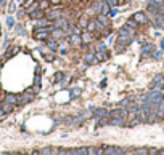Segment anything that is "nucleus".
<instances>
[{
  "label": "nucleus",
  "instance_id": "49",
  "mask_svg": "<svg viewBox=\"0 0 164 155\" xmlns=\"http://www.w3.org/2000/svg\"><path fill=\"white\" fill-rule=\"evenodd\" d=\"M161 45H162V47H164V38H162V42H161Z\"/></svg>",
  "mask_w": 164,
  "mask_h": 155
},
{
  "label": "nucleus",
  "instance_id": "6",
  "mask_svg": "<svg viewBox=\"0 0 164 155\" xmlns=\"http://www.w3.org/2000/svg\"><path fill=\"white\" fill-rule=\"evenodd\" d=\"M44 16H45V13H44V10H40V8H37V10H34V11L29 13V18L31 19H42Z\"/></svg>",
  "mask_w": 164,
  "mask_h": 155
},
{
  "label": "nucleus",
  "instance_id": "40",
  "mask_svg": "<svg viewBox=\"0 0 164 155\" xmlns=\"http://www.w3.org/2000/svg\"><path fill=\"white\" fill-rule=\"evenodd\" d=\"M52 152H53V150H52L50 147H48V149H44V150H40V153H52Z\"/></svg>",
  "mask_w": 164,
  "mask_h": 155
},
{
  "label": "nucleus",
  "instance_id": "12",
  "mask_svg": "<svg viewBox=\"0 0 164 155\" xmlns=\"http://www.w3.org/2000/svg\"><path fill=\"white\" fill-rule=\"evenodd\" d=\"M126 122V118L122 117H118V118H109V125H114V126H122Z\"/></svg>",
  "mask_w": 164,
  "mask_h": 155
},
{
  "label": "nucleus",
  "instance_id": "10",
  "mask_svg": "<svg viewBox=\"0 0 164 155\" xmlns=\"http://www.w3.org/2000/svg\"><path fill=\"white\" fill-rule=\"evenodd\" d=\"M84 59H85V62H87V64H97V62H98V59L95 58V54H93V53L85 54V56H84Z\"/></svg>",
  "mask_w": 164,
  "mask_h": 155
},
{
  "label": "nucleus",
  "instance_id": "19",
  "mask_svg": "<svg viewBox=\"0 0 164 155\" xmlns=\"http://www.w3.org/2000/svg\"><path fill=\"white\" fill-rule=\"evenodd\" d=\"M52 35H53L55 38H63L64 31H63V29H61V31H60V29H53V31H52Z\"/></svg>",
  "mask_w": 164,
  "mask_h": 155
},
{
  "label": "nucleus",
  "instance_id": "11",
  "mask_svg": "<svg viewBox=\"0 0 164 155\" xmlns=\"http://www.w3.org/2000/svg\"><path fill=\"white\" fill-rule=\"evenodd\" d=\"M93 114L97 115V117H101V118L109 117V112H106L105 109H93Z\"/></svg>",
  "mask_w": 164,
  "mask_h": 155
},
{
  "label": "nucleus",
  "instance_id": "18",
  "mask_svg": "<svg viewBox=\"0 0 164 155\" xmlns=\"http://www.w3.org/2000/svg\"><path fill=\"white\" fill-rule=\"evenodd\" d=\"M95 58H97L98 61H105L108 58V53L106 51H97V53H95Z\"/></svg>",
  "mask_w": 164,
  "mask_h": 155
},
{
  "label": "nucleus",
  "instance_id": "25",
  "mask_svg": "<svg viewBox=\"0 0 164 155\" xmlns=\"http://www.w3.org/2000/svg\"><path fill=\"white\" fill-rule=\"evenodd\" d=\"M97 22H100V24H103L105 27H108V26H109V21L106 19V16H105V15H101V16L98 18V21H97Z\"/></svg>",
  "mask_w": 164,
  "mask_h": 155
},
{
  "label": "nucleus",
  "instance_id": "41",
  "mask_svg": "<svg viewBox=\"0 0 164 155\" xmlns=\"http://www.w3.org/2000/svg\"><path fill=\"white\" fill-rule=\"evenodd\" d=\"M118 15V10H111L109 11V16H116Z\"/></svg>",
  "mask_w": 164,
  "mask_h": 155
},
{
  "label": "nucleus",
  "instance_id": "7",
  "mask_svg": "<svg viewBox=\"0 0 164 155\" xmlns=\"http://www.w3.org/2000/svg\"><path fill=\"white\" fill-rule=\"evenodd\" d=\"M105 153H113V155H124L126 150L121 149V147H108L105 149Z\"/></svg>",
  "mask_w": 164,
  "mask_h": 155
},
{
  "label": "nucleus",
  "instance_id": "37",
  "mask_svg": "<svg viewBox=\"0 0 164 155\" xmlns=\"http://www.w3.org/2000/svg\"><path fill=\"white\" fill-rule=\"evenodd\" d=\"M36 2V0H26V2H24V8H27V7H31L32 3Z\"/></svg>",
  "mask_w": 164,
  "mask_h": 155
},
{
  "label": "nucleus",
  "instance_id": "48",
  "mask_svg": "<svg viewBox=\"0 0 164 155\" xmlns=\"http://www.w3.org/2000/svg\"><path fill=\"white\" fill-rule=\"evenodd\" d=\"M158 153H161V155H164V150H159V152H158Z\"/></svg>",
  "mask_w": 164,
  "mask_h": 155
},
{
  "label": "nucleus",
  "instance_id": "27",
  "mask_svg": "<svg viewBox=\"0 0 164 155\" xmlns=\"http://www.w3.org/2000/svg\"><path fill=\"white\" fill-rule=\"evenodd\" d=\"M47 45H48V48L50 50H58V43L55 40H50V42H47Z\"/></svg>",
  "mask_w": 164,
  "mask_h": 155
},
{
  "label": "nucleus",
  "instance_id": "32",
  "mask_svg": "<svg viewBox=\"0 0 164 155\" xmlns=\"http://www.w3.org/2000/svg\"><path fill=\"white\" fill-rule=\"evenodd\" d=\"M7 115H8V114H7V112H5L2 107H0V122H2V120H5V118H7Z\"/></svg>",
  "mask_w": 164,
  "mask_h": 155
},
{
  "label": "nucleus",
  "instance_id": "5",
  "mask_svg": "<svg viewBox=\"0 0 164 155\" xmlns=\"http://www.w3.org/2000/svg\"><path fill=\"white\" fill-rule=\"evenodd\" d=\"M134 19H135L137 22H139V24H146V22H148V16L145 15L143 11L135 13V15H134Z\"/></svg>",
  "mask_w": 164,
  "mask_h": 155
},
{
  "label": "nucleus",
  "instance_id": "8",
  "mask_svg": "<svg viewBox=\"0 0 164 155\" xmlns=\"http://www.w3.org/2000/svg\"><path fill=\"white\" fill-rule=\"evenodd\" d=\"M5 102H10V104H13V106H16V104H19L18 102V96L16 94H5Z\"/></svg>",
  "mask_w": 164,
  "mask_h": 155
},
{
  "label": "nucleus",
  "instance_id": "24",
  "mask_svg": "<svg viewBox=\"0 0 164 155\" xmlns=\"http://www.w3.org/2000/svg\"><path fill=\"white\" fill-rule=\"evenodd\" d=\"M126 26H129V27H132V29H137V26H139V22H137L134 18L132 19H127V22H126Z\"/></svg>",
  "mask_w": 164,
  "mask_h": 155
},
{
  "label": "nucleus",
  "instance_id": "28",
  "mask_svg": "<svg viewBox=\"0 0 164 155\" xmlns=\"http://www.w3.org/2000/svg\"><path fill=\"white\" fill-rule=\"evenodd\" d=\"M92 38H93V37H92V34H90L89 31H85V34L82 35V40H84V42H92Z\"/></svg>",
  "mask_w": 164,
  "mask_h": 155
},
{
  "label": "nucleus",
  "instance_id": "44",
  "mask_svg": "<svg viewBox=\"0 0 164 155\" xmlns=\"http://www.w3.org/2000/svg\"><path fill=\"white\" fill-rule=\"evenodd\" d=\"M73 94H74V96H79V94H80V90H73Z\"/></svg>",
  "mask_w": 164,
  "mask_h": 155
},
{
  "label": "nucleus",
  "instance_id": "42",
  "mask_svg": "<svg viewBox=\"0 0 164 155\" xmlns=\"http://www.w3.org/2000/svg\"><path fill=\"white\" fill-rule=\"evenodd\" d=\"M150 2H153V3H156V5H161L162 0H150Z\"/></svg>",
  "mask_w": 164,
  "mask_h": 155
},
{
  "label": "nucleus",
  "instance_id": "35",
  "mask_svg": "<svg viewBox=\"0 0 164 155\" xmlns=\"http://www.w3.org/2000/svg\"><path fill=\"white\" fill-rule=\"evenodd\" d=\"M7 26H8V27H13V26H15V19H13L11 16L7 19Z\"/></svg>",
  "mask_w": 164,
  "mask_h": 155
},
{
  "label": "nucleus",
  "instance_id": "20",
  "mask_svg": "<svg viewBox=\"0 0 164 155\" xmlns=\"http://www.w3.org/2000/svg\"><path fill=\"white\" fill-rule=\"evenodd\" d=\"M74 153H77V155H87V153H89V147H79V149H74Z\"/></svg>",
  "mask_w": 164,
  "mask_h": 155
},
{
  "label": "nucleus",
  "instance_id": "45",
  "mask_svg": "<svg viewBox=\"0 0 164 155\" xmlns=\"http://www.w3.org/2000/svg\"><path fill=\"white\" fill-rule=\"evenodd\" d=\"M5 7V0H0V8H3Z\"/></svg>",
  "mask_w": 164,
  "mask_h": 155
},
{
  "label": "nucleus",
  "instance_id": "4",
  "mask_svg": "<svg viewBox=\"0 0 164 155\" xmlns=\"http://www.w3.org/2000/svg\"><path fill=\"white\" fill-rule=\"evenodd\" d=\"M155 50H156L155 45L146 43V45H143V48H142V56H143V58H148V56L151 54V53H155Z\"/></svg>",
  "mask_w": 164,
  "mask_h": 155
},
{
  "label": "nucleus",
  "instance_id": "22",
  "mask_svg": "<svg viewBox=\"0 0 164 155\" xmlns=\"http://www.w3.org/2000/svg\"><path fill=\"white\" fill-rule=\"evenodd\" d=\"M63 78H64V74H63V72H57V74L53 75L52 82H53V83H57V82H60V80H63Z\"/></svg>",
  "mask_w": 164,
  "mask_h": 155
},
{
  "label": "nucleus",
  "instance_id": "23",
  "mask_svg": "<svg viewBox=\"0 0 164 155\" xmlns=\"http://www.w3.org/2000/svg\"><path fill=\"white\" fill-rule=\"evenodd\" d=\"M18 51H19V48H18V47H13L11 50H8V51L5 53V58H8V56H13V54H16Z\"/></svg>",
  "mask_w": 164,
  "mask_h": 155
},
{
  "label": "nucleus",
  "instance_id": "29",
  "mask_svg": "<svg viewBox=\"0 0 164 155\" xmlns=\"http://www.w3.org/2000/svg\"><path fill=\"white\" fill-rule=\"evenodd\" d=\"M85 29H87L89 32H93L95 29H97V22H89V24H87V27H85Z\"/></svg>",
  "mask_w": 164,
  "mask_h": 155
},
{
  "label": "nucleus",
  "instance_id": "38",
  "mask_svg": "<svg viewBox=\"0 0 164 155\" xmlns=\"http://www.w3.org/2000/svg\"><path fill=\"white\" fill-rule=\"evenodd\" d=\"M97 50H98V51H106V47H105V43H98Z\"/></svg>",
  "mask_w": 164,
  "mask_h": 155
},
{
  "label": "nucleus",
  "instance_id": "33",
  "mask_svg": "<svg viewBox=\"0 0 164 155\" xmlns=\"http://www.w3.org/2000/svg\"><path fill=\"white\" fill-rule=\"evenodd\" d=\"M101 10V2H95L93 3V11H100Z\"/></svg>",
  "mask_w": 164,
  "mask_h": 155
},
{
  "label": "nucleus",
  "instance_id": "9",
  "mask_svg": "<svg viewBox=\"0 0 164 155\" xmlns=\"http://www.w3.org/2000/svg\"><path fill=\"white\" fill-rule=\"evenodd\" d=\"M156 120H164V101L156 109Z\"/></svg>",
  "mask_w": 164,
  "mask_h": 155
},
{
  "label": "nucleus",
  "instance_id": "46",
  "mask_svg": "<svg viewBox=\"0 0 164 155\" xmlns=\"http://www.w3.org/2000/svg\"><path fill=\"white\" fill-rule=\"evenodd\" d=\"M159 56H161V51H156V53H155V58L158 59V58H159Z\"/></svg>",
  "mask_w": 164,
  "mask_h": 155
},
{
  "label": "nucleus",
  "instance_id": "39",
  "mask_svg": "<svg viewBox=\"0 0 164 155\" xmlns=\"http://www.w3.org/2000/svg\"><path fill=\"white\" fill-rule=\"evenodd\" d=\"M105 2H108L111 7H116V5H118V0H105Z\"/></svg>",
  "mask_w": 164,
  "mask_h": 155
},
{
  "label": "nucleus",
  "instance_id": "47",
  "mask_svg": "<svg viewBox=\"0 0 164 155\" xmlns=\"http://www.w3.org/2000/svg\"><path fill=\"white\" fill-rule=\"evenodd\" d=\"M159 90H161V91L164 93V85H161V88H159Z\"/></svg>",
  "mask_w": 164,
  "mask_h": 155
},
{
  "label": "nucleus",
  "instance_id": "43",
  "mask_svg": "<svg viewBox=\"0 0 164 155\" xmlns=\"http://www.w3.org/2000/svg\"><path fill=\"white\" fill-rule=\"evenodd\" d=\"M61 2V0H50V3H53V5H58Z\"/></svg>",
  "mask_w": 164,
  "mask_h": 155
},
{
  "label": "nucleus",
  "instance_id": "15",
  "mask_svg": "<svg viewBox=\"0 0 164 155\" xmlns=\"http://www.w3.org/2000/svg\"><path fill=\"white\" fill-rule=\"evenodd\" d=\"M55 26L57 27H61L63 31H68V24H66V21L60 16V18H57V22H55Z\"/></svg>",
  "mask_w": 164,
  "mask_h": 155
},
{
  "label": "nucleus",
  "instance_id": "30",
  "mask_svg": "<svg viewBox=\"0 0 164 155\" xmlns=\"http://www.w3.org/2000/svg\"><path fill=\"white\" fill-rule=\"evenodd\" d=\"M89 153H105L103 149H95V147H89Z\"/></svg>",
  "mask_w": 164,
  "mask_h": 155
},
{
  "label": "nucleus",
  "instance_id": "1",
  "mask_svg": "<svg viewBox=\"0 0 164 155\" xmlns=\"http://www.w3.org/2000/svg\"><path fill=\"white\" fill-rule=\"evenodd\" d=\"M146 101H148V102H151V104L159 106V104L164 101V93H162L161 90L155 88L153 91H150V93L146 94Z\"/></svg>",
  "mask_w": 164,
  "mask_h": 155
},
{
  "label": "nucleus",
  "instance_id": "14",
  "mask_svg": "<svg viewBox=\"0 0 164 155\" xmlns=\"http://www.w3.org/2000/svg\"><path fill=\"white\" fill-rule=\"evenodd\" d=\"M80 42H82V38L79 37V34H71L69 43H73V45H80Z\"/></svg>",
  "mask_w": 164,
  "mask_h": 155
},
{
  "label": "nucleus",
  "instance_id": "17",
  "mask_svg": "<svg viewBox=\"0 0 164 155\" xmlns=\"http://www.w3.org/2000/svg\"><path fill=\"white\" fill-rule=\"evenodd\" d=\"M60 16H61V13H60V11H55V10L47 13V19H57V18H60Z\"/></svg>",
  "mask_w": 164,
  "mask_h": 155
},
{
  "label": "nucleus",
  "instance_id": "31",
  "mask_svg": "<svg viewBox=\"0 0 164 155\" xmlns=\"http://www.w3.org/2000/svg\"><path fill=\"white\" fill-rule=\"evenodd\" d=\"M87 24H89V19L87 18H80L79 19V26L80 27H87Z\"/></svg>",
  "mask_w": 164,
  "mask_h": 155
},
{
  "label": "nucleus",
  "instance_id": "2",
  "mask_svg": "<svg viewBox=\"0 0 164 155\" xmlns=\"http://www.w3.org/2000/svg\"><path fill=\"white\" fill-rule=\"evenodd\" d=\"M34 96H36V93H34L31 88H27V90L24 91V94L18 96V102H19V104H27V102H31V101L34 99Z\"/></svg>",
  "mask_w": 164,
  "mask_h": 155
},
{
  "label": "nucleus",
  "instance_id": "13",
  "mask_svg": "<svg viewBox=\"0 0 164 155\" xmlns=\"http://www.w3.org/2000/svg\"><path fill=\"white\" fill-rule=\"evenodd\" d=\"M151 85L155 87V88H161V85H162V75H155V78H153V82H151Z\"/></svg>",
  "mask_w": 164,
  "mask_h": 155
},
{
  "label": "nucleus",
  "instance_id": "3",
  "mask_svg": "<svg viewBox=\"0 0 164 155\" xmlns=\"http://www.w3.org/2000/svg\"><path fill=\"white\" fill-rule=\"evenodd\" d=\"M119 35H121V37H130V38H134L135 29H132V27H129V26H124V27L119 31Z\"/></svg>",
  "mask_w": 164,
  "mask_h": 155
},
{
  "label": "nucleus",
  "instance_id": "16",
  "mask_svg": "<svg viewBox=\"0 0 164 155\" xmlns=\"http://www.w3.org/2000/svg\"><path fill=\"white\" fill-rule=\"evenodd\" d=\"M109 7H111V5H109L108 2H101V10H100L101 15H109V11H111Z\"/></svg>",
  "mask_w": 164,
  "mask_h": 155
},
{
  "label": "nucleus",
  "instance_id": "34",
  "mask_svg": "<svg viewBox=\"0 0 164 155\" xmlns=\"http://www.w3.org/2000/svg\"><path fill=\"white\" fill-rule=\"evenodd\" d=\"M121 106H122V107H129V106H130V99H122V101H121Z\"/></svg>",
  "mask_w": 164,
  "mask_h": 155
},
{
  "label": "nucleus",
  "instance_id": "36",
  "mask_svg": "<svg viewBox=\"0 0 164 155\" xmlns=\"http://www.w3.org/2000/svg\"><path fill=\"white\" fill-rule=\"evenodd\" d=\"M135 153H142V155H145V153H150V149H139Z\"/></svg>",
  "mask_w": 164,
  "mask_h": 155
},
{
  "label": "nucleus",
  "instance_id": "21",
  "mask_svg": "<svg viewBox=\"0 0 164 155\" xmlns=\"http://www.w3.org/2000/svg\"><path fill=\"white\" fill-rule=\"evenodd\" d=\"M0 107H2V109L7 112V114H10V112H13V107H15V106H13V104H10V102H5V104H2Z\"/></svg>",
  "mask_w": 164,
  "mask_h": 155
},
{
  "label": "nucleus",
  "instance_id": "26",
  "mask_svg": "<svg viewBox=\"0 0 164 155\" xmlns=\"http://www.w3.org/2000/svg\"><path fill=\"white\" fill-rule=\"evenodd\" d=\"M48 7H50V0H44V2L39 3V8H40V10H47Z\"/></svg>",
  "mask_w": 164,
  "mask_h": 155
}]
</instances>
